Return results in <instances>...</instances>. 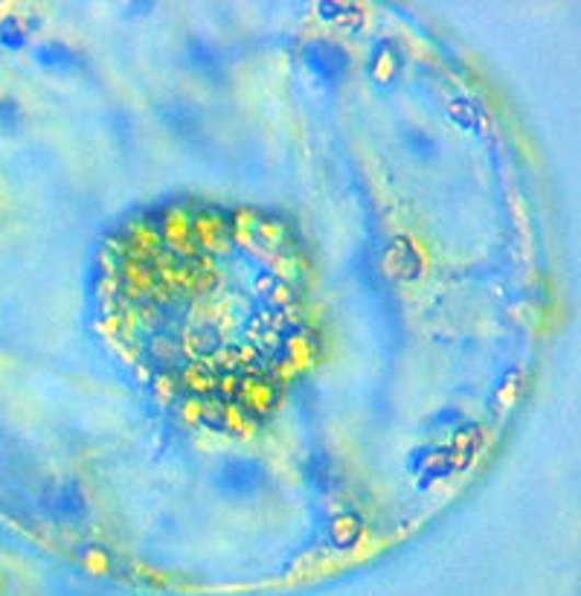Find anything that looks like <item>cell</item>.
Wrapping results in <instances>:
<instances>
[{
  "label": "cell",
  "mask_w": 581,
  "mask_h": 596,
  "mask_svg": "<svg viewBox=\"0 0 581 596\" xmlns=\"http://www.w3.org/2000/svg\"><path fill=\"white\" fill-rule=\"evenodd\" d=\"M0 42L9 44V47H21V44H24V33L18 30L15 17H7V21L0 24Z\"/></svg>",
  "instance_id": "cell-5"
},
{
  "label": "cell",
  "mask_w": 581,
  "mask_h": 596,
  "mask_svg": "<svg viewBox=\"0 0 581 596\" xmlns=\"http://www.w3.org/2000/svg\"><path fill=\"white\" fill-rule=\"evenodd\" d=\"M329 536L337 547H352L355 541H358V536H361V521L355 518V515H349V512H346V515H337V518L332 521Z\"/></svg>",
  "instance_id": "cell-3"
},
{
  "label": "cell",
  "mask_w": 581,
  "mask_h": 596,
  "mask_svg": "<svg viewBox=\"0 0 581 596\" xmlns=\"http://www.w3.org/2000/svg\"><path fill=\"white\" fill-rule=\"evenodd\" d=\"M219 483L230 494H251L265 483V471L259 463L253 460H233L228 463L219 475Z\"/></svg>",
  "instance_id": "cell-1"
},
{
  "label": "cell",
  "mask_w": 581,
  "mask_h": 596,
  "mask_svg": "<svg viewBox=\"0 0 581 596\" xmlns=\"http://www.w3.org/2000/svg\"><path fill=\"white\" fill-rule=\"evenodd\" d=\"M305 59H309V65H312V68L326 79L344 77L346 68H349V56H346V52L332 42L309 44V50H305Z\"/></svg>",
  "instance_id": "cell-2"
},
{
  "label": "cell",
  "mask_w": 581,
  "mask_h": 596,
  "mask_svg": "<svg viewBox=\"0 0 581 596\" xmlns=\"http://www.w3.org/2000/svg\"><path fill=\"white\" fill-rule=\"evenodd\" d=\"M448 114H451V119H456V122L465 128H474L477 122H480V108H477L474 103H468V100H454V103L448 105Z\"/></svg>",
  "instance_id": "cell-4"
}]
</instances>
